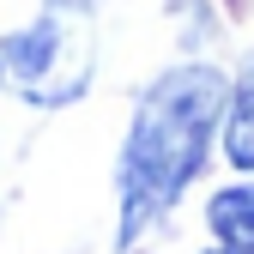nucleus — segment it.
<instances>
[{
	"label": "nucleus",
	"instance_id": "obj_4",
	"mask_svg": "<svg viewBox=\"0 0 254 254\" xmlns=\"http://www.w3.org/2000/svg\"><path fill=\"white\" fill-rule=\"evenodd\" d=\"M224 157H230V170L254 176V55L242 61V73L230 79V103H224Z\"/></svg>",
	"mask_w": 254,
	"mask_h": 254
},
{
	"label": "nucleus",
	"instance_id": "obj_2",
	"mask_svg": "<svg viewBox=\"0 0 254 254\" xmlns=\"http://www.w3.org/2000/svg\"><path fill=\"white\" fill-rule=\"evenodd\" d=\"M0 73L24 85V97L37 103H67L85 91L91 73V30L73 0H49L37 24H24L18 37L0 43Z\"/></svg>",
	"mask_w": 254,
	"mask_h": 254
},
{
	"label": "nucleus",
	"instance_id": "obj_6",
	"mask_svg": "<svg viewBox=\"0 0 254 254\" xmlns=\"http://www.w3.org/2000/svg\"><path fill=\"white\" fill-rule=\"evenodd\" d=\"M0 79H6V73H0Z\"/></svg>",
	"mask_w": 254,
	"mask_h": 254
},
{
	"label": "nucleus",
	"instance_id": "obj_5",
	"mask_svg": "<svg viewBox=\"0 0 254 254\" xmlns=\"http://www.w3.org/2000/svg\"><path fill=\"white\" fill-rule=\"evenodd\" d=\"M206 254H218V248H206Z\"/></svg>",
	"mask_w": 254,
	"mask_h": 254
},
{
	"label": "nucleus",
	"instance_id": "obj_1",
	"mask_svg": "<svg viewBox=\"0 0 254 254\" xmlns=\"http://www.w3.org/2000/svg\"><path fill=\"white\" fill-rule=\"evenodd\" d=\"M224 103H230V79L206 61H188V67H170L164 79H151L115 164V194H121L115 242L121 248L145 242L194 188L218 127H224Z\"/></svg>",
	"mask_w": 254,
	"mask_h": 254
},
{
	"label": "nucleus",
	"instance_id": "obj_3",
	"mask_svg": "<svg viewBox=\"0 0 254 254\" xmlns=\"http://www.w3.org/2000/svg\"><path fill=\"white\" fill-rule=\"evenodd\" d=\"M206 230L218 254H254V182H224L206 200Z\"/></svg>",
	"mask_w": 254,
	"mask_h": 254
}]
</instances>
